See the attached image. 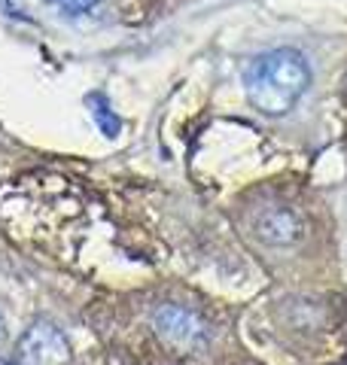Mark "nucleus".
<instances>
[{
  "instance_id": "5",
  "label": "nucleus",
  "mask_w": 347,
  "mask_h": 365,
  "mask_svg": "<svg viewBox=\"0 0 347 365\" xmlns=\"http://www.w3.org/2000/svg\"><path fill=\"white\" fill-rule=\"evenodd\" d=\"M52 4L61 9L64 16H71V19H76V16H86V13H91V9L98 6V0H52Z\"/></svg>"
},
{
  "instance_id": "4",
  "label": "nucleus",
  "mask_w": 347,
  "mask_h": 365,
  "mask_svg": "<svg viewBox=\"0 0 347 365\" xmlns=\"http://www.w3.org/2000/svg\"><path fill=\"white\" fill-rule=\"evenodd\" d=\"M259 235L265 237V241H271V244H289V241H296L298 237V222H296V216L289 210H271V213L262 216Z\"/></svg>"
},
{
  "instance_id": "2",
  "label": "nucleus",
  "mask_w": 347,
  "mask_h": 365,
  "mask_svg": "<svg viewBox=\"0 0 347 365\" xmlns=\"http://www.w3.org/2000/svg\"><path fill=\"white\" fill-rule=\"evenodd\" d=\"M19 365H71V344L52 323H34L19 341Z\"/></svg>"
},
{
  "instance_id": "6",
  "label": "nucleus",
  "mask_w": 347,
  "mask_h": 365,
  "mask_svg": "<svg viewBox=\"0 0 347 365\" xmlns=\"http://www.w3.org/2000/svg\"><path fill=\"white\" fill-rule=\"evenodd\" d=\"M4 338H6V323H4V317H0V344H4Z\"/></svg>"
},
{
  "instance_id": "3",
  "label": "nucleus",
  "mask_w": 347,
  "mask_h": 365,
  "mask_svg": "<svg viewBox=\"0 0 347 365\" xmlns=\"http://www.w3.org/2000/svg\"><path fill=\"white\" fill-rule=\"evenodd\" d=\"M156 329H159V335H165L168 341H174V344H180V347H192L204 338V323L180 304L159 307L156 311Z\"/></svg>"
},
{
  "instance_id": "1",
  "label": "nucleus",
  "mask_w": 347,
  "mask_h": 365,
  "mask_svg": "<svg viewBox=\"0 0 347 365\" xmlns=\"http://www.w3.org/2000/svg\"><path fill=\"white\" fill-rule=\"evenodd\" d=\"M311 83V67L302 52L271 49L253 58L244 71V88L250 104L265 116H283L296 107Z\"/></svg>"
},
{
  "instance_id": "7",
  "label": "nucleus",
  "mask_w": 347,
  "mask_h": 365,
  "mask_svg": "<svg viewBox=\"0 0 347 365\" xmlns=\"http://www.w3.org/2000/svg\"><path fill=\"white\" fill-rule=\"evenodd\" d=\"M0 365H19V362H0Z\"/></svg>"
}]
</instances>
